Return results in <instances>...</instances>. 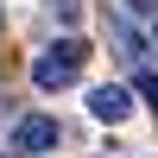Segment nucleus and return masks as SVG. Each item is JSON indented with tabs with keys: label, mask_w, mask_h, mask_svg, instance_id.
I'll list each match as a JSON object with an SVG mask.
<instances>
[{
	"label": "nucleus",
	"mask_w": 158,
	"mask_h": 158,
	"mask_svg": "<svg viewBox=\"0 0 158 158\" xmlns=\"http://www.w3.org/2000/svg\"><path fill=\"white\" fill-rule=\"evenodd\" d=\"M51 13H57L63 25H76V19H82V0H51Z\"/></svg>",
	"instance_id": "nucleus-4"
},
{
	"label": "nucleus",
	"mask_w": 158,
	"mask_h": 158,
	"mask_svg": "<svg viewBox=\"0 0 158 158\" xmlns=\"http://www.w3.org/2000/svg\"><path fill=\"white\" fill-rule=\"evenodd\" d=\"M152 38H158V13H152Z\"/></svg>",
	"instance_id": "nucleus-7"
},
{
	"label": "nucleus",
	"mask_w": 158,
	"mask_h": 158,
	"mask_svg": "<svg viewBox=\"0 0 158 158\" xmlns=\"http://www.w3.org/2000/svg\"><path fill=\"white\" fill-rule=\"evenodd\" d=\"M89 114H95V120H127V114H133V95H127L120 82H101V89H89Z\"/></svg>",
	"instance_id": "nucleus-3"
},
{
	"label": "nucleus",
	"mask_w": 158,
	"mask_h": 158,
	"mask_svg": "<svg viewBox=\"0 0 158 158\" xmlns=\"http://www.w3.org/2000/svg\"><path fill=\"white\" fill-rule=\"evenodd\" d=\"M51 146H57V120L51 114H25L13 127V152H51Z\"/></svg>",
	"instance_id": "nucleus-2"
},
{
	"label": "nucleus",
	"mask_w": 158,
	"mask_h": 158,
	"mask_svg": "<svg viewBox=\"0 0 158 158\" xmlns=\"http://www.w3.org/2000/svg\"><path fill=\"white\" fill-rule=\"evenodd\" d=\"M127 13H146V19H152V13H158V0H127Z\"/></svg>",
	"instance_id": "nucleus-6"
},
{
	"label": "nucleus",
	"mask_w": 158,
	"mask_h": 158,
	"mask_svg": "<svg viewBox=\"0 0 158 158\" xmlns=\"http://www.w3.org/2000/svg\"><path fill=\"white\" fill-rule=\"evenodd\" d=\"M82 63H89V44H82V38H57V44H44L32 57V82L44 89V95H57V89H70L76 76H82Z\"/></svg>",
	"instance_id": "nucleus-1"
},
{
	"label": "nucleus",
	"mask_w": 158,
	"mask_h": 158,
	"mask_svg": "<svg viewBox=\"0 0 158 158\" xmlns=\"http://www.w3.org/2000/svg\"><path fill=\"white\" fill-rule=\"evenodd\" d=\"M139 95H146L152 108H158V70H139Z\"/></svg>",
	"instance_id": "nucleus-5"
}]
</instances>
